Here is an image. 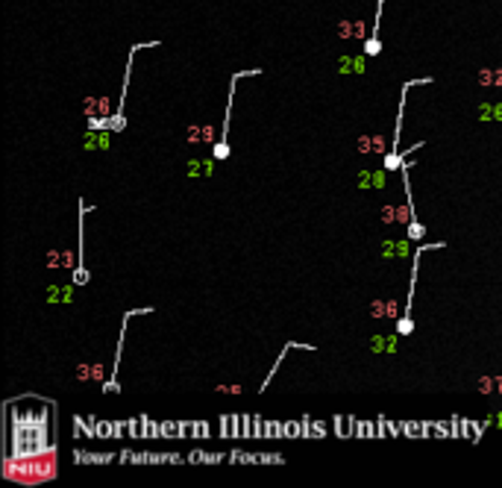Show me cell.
<instances>
[{
    "mask_svg": "<svg viewBox=\"0 0 502 488\" xmlns=\"http://www.w3.org/2000/svg\"><path fill=\"white\" fill-rule=\"evenodd\" d=\"M47 406L53 403L41 400L38 409H12V403H6V435H3L6 459H33L56 450Z\"/></svg>",
    "mask_w": 502,
    "mask_h": 488,
    "instance_id": "6da1fadb",
    "label": "cell"
},
{
    "mask_svg": "<svg viewBox=\"0 0 502 488\" xmlns=\"http://www.w3.org/2000/svg\"><path fill=\"white\" fill-rule=\"evenodd\" d=\"M429 83H432L429 77H426V80H405V83H402V88H399V112H397L394 144H391V150H388L385 162H382V168H385L388 174H391V171H399V168H402V162H405V156H402V150H399V132H402V112H405V100H409V91L414 88V85H429Z\"/></svg>",
    "mask_w": 502,
    "mask_h": 488,
    "instance_id": "7a4b0ae2",
    "label": "cell"
},
{
    "mask_svg": "<svg viewBox=\"0 0 502 488\" xmlns=\"http://www.w3.org/2000/svg\"><path fill=\"white\" fill-rule=\"evenodd\" d=\"M258 74H261V68H247V71L232 74V80H229V100H226V115H223V132L218 138V144H214V150H211V156L218 162H223L229 156V118H232V103H235V83L244 80V77H258Z\"/></svg>",
    "mask_w": 502,
    "mask_h": 488,
    "instance_id": "3957f363",
    "label": "cell"
},
{
    "mask_svg": "<svg viewBox=\"0 0 502 488\" xmlns=\"http://www.w3.org/2000/svg\"><path fill=\"white\" fill-rule=\"evenodd\" d=\"M438 247H446L444 241H435V244H417L414 250V262H411V286H409V300H405V312L402 318L397 321V335H409L414 330V321H411V300H414V286H417V268H420V256L426 250H438Z\"/></svg>",
    "mask_w": 502,
    "mask_h": 488,
    "instance_id": "277c9868",
    "label": "cell"
},
{
    "mask_svg": "<svg viewBox=\"0 0 502 488\" xmlns=\"http://www.w3.org/2000/svg\"><path fill=\"white\" fill-rule=\"evenodd\" d=\"M382 6H385V0H376V21H373V30H370V38L364 41V56H379V50H382V41H379V24H382Z\"/></svg>",
    "mask_w": 502,
    "mask_h": 488,
    "instance_id": "5b68a950",
    "label": "cell"
}]
</instances>
